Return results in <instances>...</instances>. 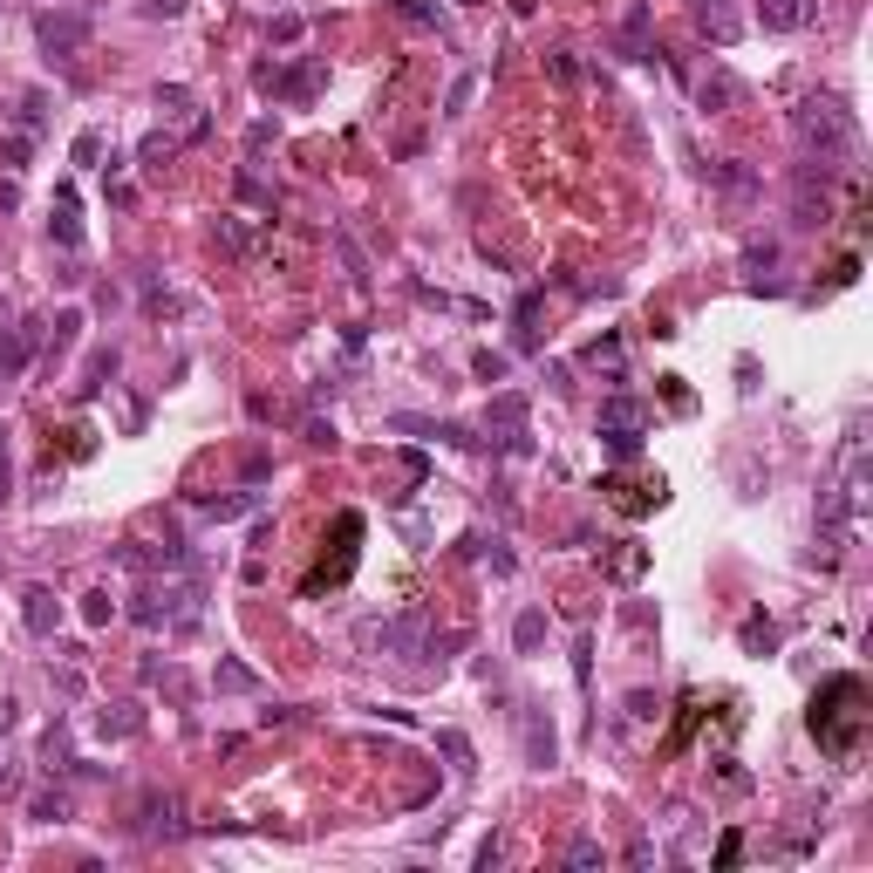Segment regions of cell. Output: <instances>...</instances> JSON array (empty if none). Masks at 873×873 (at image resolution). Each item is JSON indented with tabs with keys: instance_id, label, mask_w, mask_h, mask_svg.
I'll list each match as a JSON object with an SVG mask.
<instances>
[{
	"instance_id": "1",
	"label": "cell",
	"mask_w": 873,
	"mask_h": 873,
	"mask_svg": "<svg viewBox=\"0 0 873 873\" xmlns=\"http://www.w3.org/2000/svg\"><path fill=\"white\" fill-rule=\"evenodd\" d=\"M812 737H819V751L833 764H853L860 758V744H867V723H873V696L860 676H826V683L812 689Z\"/></svg>"
},
{
	"instance_id": "2",
	"label": "cell",
	"mask_w": 873,
	"mask_h": 873,
	"mask_svg": "<svg viewBox=\"0 0 873 873\" xmlns=\"http://www.w3.org/2000/svg\"><path fill=\"white\" fill-rule=\"evenodd\" d=\"M798 144H805V157L812 164H826V171H853V157H860V123H853V110L839 103V96H805L792 116Z\"/></svg>"
},
{
	"instance_id": "3",
	"label": "cell",
	"mask_w": 873,
	"mask_h": 873,
	"mask_svg": "<svg viewBox=\"0 0 873 873\" xmlns=\"http://www.w3.org/2000/svg\"><path fill=\"white\" fill-rule=\"evenodd\" d=\"M355 642L369 648V655H423L430 648V614L403 608V614H389V621H362Z\"/></svg>"
},
{
	"instance_id": "4",
	"label": "cell",
	"mask_w": 873,
	"mask_h": 873,
	"mask_svg": "<svg viewBox=\"0 0 873 873\" xmlns=\"http://www.w3.org/2000/svg\"><path fill=\"white\" fill-rule=\"evenodd\" d=\"M89 35H96V21L89 14H76V7H41L35 14V41L48 62H69V55H82L89 48Z\"/></svg>"
},
{
	"instance_id": "5",
	"label": "cell",
	"mask_w": 873,
	"mask_h": 873,
	"mask_svg": "<svg viewBox=\"0 0 873 873\" xmlns=\"http://www.w3.org/2000/svg\"><path fill=\"white\" fill-rule=\"evenodd\" d=\"M642 430H648V403L628 396V389H614L601 403V437H642Z\"/></svg>"
},
{
	"instance_id": "6",
	"label": "cell",
	"mask_w": 873,
	"mask_h": 873,
	"mask_svg": "<svg viewBox=\"0 0 873 873\" xmlns=\"http://www.w3.org/2000/svg\"><path fill=\"white\" fill-rule=\"evenodd\" d=\"M396 437H430V444H457V451H478L485 437H471L464 423H437V417H389Z\"/></svg>"
},
{
	"instance_id": "7",
	"label": "cell",
	"mask_w": 873,
	"mask_h": 873,
	"mask_svg": "<svg viewBox=\"0 0 873 873\" xmlns=\"http://www.w3.org/2000/svg\"><path fill=\"white\" fill-rule=\"evenodd\" d=\"M526 389H505V396H492V410H485V430H498L492 444H505V437H519L526 430Z\"/></svg>"
},
{
	"instance_id": "8",
	"label": "cell",
	"mask_w": 873,
	"mask_h": 873,
	"mask_svg": "<svg viewBox=\"0 0 873 873\" xmlns=\"http://www.w3.org/2000/svg\"><path fill=\"white\" fill-rule=\"evenodd\" d=\"M21 621H28L35 642H48V635L62 628V601H55L48 587H28V594H21Z\"/></svg>"
},
{
	"instance_id": "9",
	"label": "cell",
	"mask_w": 873,
	"mask_h": 873,
	"mask_svg": "<svg viewBox=\"0 0 873 873\" xmlns=\"http://www.w3.org/2000/svg\"><path fill=\"white\" fill-rule=\"evenodd\" d=\"M689 7H696V28L717 41V48L737 41V7H730V0H689Z\"/></svg>"
},
{
	"instance_id": "10",
	"label": "cell",
	"mask_w": 873,
	"mask_h": 873,
	"mask_svg": "<svg viewBox=\"0 0 873 873\" xmlns=\"http://www.w3.org/2000/svg\"><path fill=\"white\" fill-rule=\"evenodd\" d=\"M758 21L764 35H792V28L812 21V0H758Z\"/></svg>"
},
{
	"instance_id": "11",
	"label": "cell",
	"mask_w": 873,
	"mask_h": 873,
	"mask_svg": "<svg viewBox=\"0 0 873 873\" xmlns=\"http://www.w3.org/2000/svg\"><path fill=\"white\" fill-rule=\"evenodd\" d=\"M696 103H703V110H737V103H744V82L730 76V69H710V76L696 82Z\"/></svg>"
},
{
	"instance_id": "12",
	"label": "cell",
	"mask_w": 873,
	"mask_h": 873,
	"mask_svg": "<svg viewBox=\"0 0 873 873\" xmlns=\"http://www.w3.org/2000/svg\"><path fill=\"white\" fill-rule=\"evenodd\" d=\"M212 689H219V696H260V669H246L239 655H219V669H212Z\"/></svg>"
},
{
	"instance_id": "13",
	"label": "cell",
	"mask_w": 873,
	"mask_h": 873,
	"mask_svg": "<svg viewBox=\"0 0 873 873\" xmlns=\"http://www.w3.org/2000/svg\"><path fill=\"white\" fill-rule=\"evenodd\" d=\"M35 355V328H0V382H14Z\"/></svg>"
},
{
	"instance_id": "14",
	"label": "cell",
	"mask_w": 873,
	"mask_h": 873,
	"mask_svg": "<svg viewBox=\"0 0 873 873\" xmlns=\"http://www.w3.org/2000/svg\"><path fill=\"white\" fill-rule=\"evenodd\" d=\"M48 239L55 246H82V219H76V185L55 191V219H48Z\"/></svg>"
},
{
	"instance_id": "15",
	"label": "cell",
	"mask_w": 873,
	"mask_h": 873,
	"mask_svg": "<svg viewBox=\"0 0 873 873\" xmlns=\"http://www.w3.org/2000/svg\"><path fill=\"white\" fill-rule=\"evenodd\" d=\"M737 642L751 648V655H771V648H778V621H771L764 608H751V614H744V628H737Z\"/></svg>"
},
{
	"instance_id": "16",
	"label": "cell",
	"mask_w": 873,
	"mask_h": 873,
	"mask_svg": "<svg viewBox=\"0 0 873 873\" xmlns=\"http://www.w3.org/2000/svg\"><path fill=\"white\" fill-rule=\"evenodd\" d=\"M110 376H116V348H96L89 355V369H82V382H76V396L89 403V396H103L110 389Z\"/></svg>"
},
{
	"instance_id": "17",
	"label": "cell",
	"mask_w": 873,
	"mask_h": 873,
	"mask_svg": "<svg viewBox=\"0 0 873 873\" xmlns=\"http://www.w3.org/2000/svg\"><path fill=\"white\" fill-rule=\"evenodd\" d=\"M96 730H103V737H116V744H123V737H137V730H144V710H137V703H110V710L96 717Z\"/></svg>"
},
{
	"instance_id": "18",
	"label": "cell",
	"mask_w": 873,
	"mask_h": 873,
	"mask_svg": "<svg viewBox=\"0 0 873 873\" xmlns=\"http://www.w3.org/2000/svg\"><path fill=\"white\" fill-rule=\"evenodd\" d=\"M437 751L451 758L457 778H471V771H478V751H471V737H464V730H437Z\"/></svg>"
},
{
	"instance_id": "19",
	"label": "cell",
	"mask_w": 873,
	"mask_h": 873,
	"mask_svg": "<svg viewBox=\"0 0 873 873\" xmlns=\"http://www.w3.org/2000/svg\"><path fill=\"white\" fill-rule=\"evenodd\" d=\"M628 62H655V48H648V0H628Z\"/></svg>"
},
{
	"instance_id": "20",
	"label": "cell",
	"mask_w": 873,
	"mask_h": 873,
	"mask_svg": "<svg viewBox=\"0 0 873 873\" xmlns=\"http://www.w3.org/2000/svg\"><path fill=\"white\" fill-rule=\"evenodd\" d=\"M178 144H185V137H171V130H151V137L137 144V164H144V171H164V164L178 157Z\"/></svg>"
},
{
	"instance_id": "21",
	"label": "cell",
	"mask_w": 873,
	"mask_h": 873,
	"mask_svg": "<svg viewBox=\"0 0 873 873\" xmlns=\"http://www.w3.org/2000/svg\"><path fill=\"white\" fill-rule=\"evenodd\" d=\"M539 642H546V614L519 608V621H512V648H519V655H539Z\"/></svg>"
},
{
	"instance_id": "22",
	"label": "cell",
	"mask_w": 873,
	"mask_h": 873,
	"mask_svg": "<svg viewBox=\"0 0 873 873\" xmlns=\"http://www.w3.org/2000/svg\"><path fill=\"white\" fill-rule=\"evenodd\" d=\"M526 758L539 764V771H546V764L560 758V744H553V723H539V717L526 723Z\"/></svg>"
},
{
	"instance_id": "23",
	"label": "cell",
	"mask_w": 873,
	"mask_h": 873,
	"mask_svg": "<svg viewBox=\"0 0 873 873\" xmlns=\"http://www.w3.org/2000/svg\"><path fill=\"white\" fill-rule=\"evenodd\" d=\"M212 239H219V246H226V253H239V260H246V253H253V232H246V219H239V212H226V219H219V226H212Z\"/></svg>"
},
{
	"instance_id": "24",
	"label": "cell",
	"mask_w": 873,
	"mask_h": 873,
	"mask_svg": "<svg viewBox=\"0 0 873 873\" xmlns=\"http://www.w3.org/2000/svg\"><path fill=\"white\" fill-rule=\"evenodd\" d=\"M205 512H212V519H246V512H260V492H226V498H205Z\"/></svg>"
},
{
	"instance_id": "25",
	"label": "cell",
	"mask_w": 873,
	"mask_h": 873,
	"mask_svg": "<svg viewBox=\"0 0 873 873\" xmlns=\"http://www.w3.org/2000/svg\"><path fill=\"white\" fill-rule=\"evenodd\" d=\"M41 764H48V771H62V764H76V758H69V730H62V723H55V730L41 737Z\"/></svg>"
},
{
	"instance_id": "26",
	"label": "cell",
	"mask_w": 873,
	"mask_h": 873,
	"mask_svg": "<svg viewBox=\"0 0 873 873\" xmlns=\"http://www.w3.org/2000/svg\"><path fill=\"white\" fill-rule=\"evenodd\" d=\"M76 335H82V307H62V314H55V335H48V348L62 355V348L76 342Z\"/></svg>"
},
{
	"instance_id": "27",
	"label": "cell",
	"mask_w": 873,
	"mask_h": 873,
	"mask_svg": "<svg viewBox=\"0 0 873 873\" xmlns=\"http://www.w3.org/2000/svg\"><path fill=\"white\" fill-rule=\"evenodd\" d=\"M28 812H35L41 826H62V819H69V792H41L35 805H28Z\"/></svg>"
},
{
	"instance_id": "28",
	"label": "cell",
	"mask_w": 873,
	"mask_h": 873,
	"mask_svg": "<svg viewBox=\"0 0 873 873\" xmlns=\"http://www.w3.org/2000/svg\"><path fill=\"white\" fill-rule=\"evenodd\" d=\"M157 110L164 116H191V89L185 82H157Z\"/></svg>"
},
{
	"instance_id": "29",
	"label": "cell",
	"mask_w": 873,
	"mask_h": 873,
	"mask_svg": "<svg viewBox=\"0 0 873 873\" xmlns=\"http://www.w3.org/2000/svg\"><path fill=\"white\" fill-rule=\"evenodd\" d=\"M239 198H246L253 212H266V219H273V205H280V198H273V191H266L260 178H253V171H239Z\"/></svg>"
},
{
	"instance_id": "30",
	"label": "cell",
	"mask_w": 873,
	"mask_h": 873,
	"mask_svg": "<svg viewBox=\"0 0 873 873\" xmlns=\"http://www.w3.org/2000/svg\"><path fill=\"white\" fill-rule=\"evenodd\" d=\"M82 621H89V628H110V621H116V601L103 594V587H96V594H82Z\"/></svg>"
},
{
	"instance_id": "31",
	"label": "cell",
	"mask_w": 873,
	"mask_h": 873,
	"mask_svg": "<svg viewBox=\"0 0 873 873\" xmlns=\"http://www.w3.org/2000/svg\"><path fill=\"white\" fill-rule=\"evenodd\" d=\"M778 260V246H771V239H751V246H744V273H751V280H764V266Z\"/></svg>"
},
{
	"instance_id": "32",
	"label": "cell",
	"mask_w": 873,
	"mask_h": 873,
	"mask_svg": "<svg viewBox=\"0 0 873 873\" xmlns=\"http://www.w3.org/2000/svg\"><path fill=\"white\" fill-rule=\"evenodd\" d=\"M151 833H185V826H178V805H171V798H151Z\"/></svg>"
},
{
	"instance_id": "33",
	"label": "cell",
	"mask_w": 873,
	"mask_h": 873,
	"mask_svg": "<svg viewBox=\"0 0 873 873\" xmlns=\"http://www.w3.org/2000/svg\"><path fill=\"white\" fill-rule=\"evenodd\" d=\"M710 178H717L723 191H751V185H758V178H751L744 164H710Z\"/></svg>"
},
{
	"instance_id": "34",
	"label": "cell",
	"mask_w": 873,
	"mask_h": 873,
	"mask_svg": "<svg viewBox=\"0 0 873 873\" xmlns=\"http://www.w3.org/2000/svg\"><path fill=\"white\" fill-rule=\"evenodd\" d=\"M335 246H342V260H348V280H355V287H369V260L355 253V239H348V232H335Z\"/></svg>"
},
{
	"instance_id": "35",
	"label": "cell",
	"mask_w": 873,
	"mask_h": 873,
	"mask_svg": "<svg viewBox=\"0 0 873 873\" xmlns=\"http://www.w3.org/2000/svg\"><path fill=\"white\" fill-rule=\"evenodd\" d=\"M471 369H478L485 382H505V369H512V362H505L498 348H478V355H471Z\"/></svg>"
},
{
	"instance_id": "36",
	"label": "cell",
	"mask_w": 873,
	"mask_h": 873,
	"mask_svg": "<svg viewBox=\"0 0 873 873\" xmlns=\"http://www.w3.org/2000/svg\"><path fill=\"white\" fill-rule=\"evenodd\" d=\"M662 396H669V410H676V417H689V410H696V396L683 389V376H662Z\"/></svg>"
},
{
	"instance_id": "37",
	"label": "cell",
	"mask_w": 873,
	"mask_h": 873,
	"mask_svg": "<svg viewBox=\"0 0 873 873\" xmlns=\"http://www.w3.org/2000/svg\"><path fill=\"white\" fill-rule=\"evenodd\" d=\"M567 867H601V839H573V846H567Z\"/></svg>"
},
{
	"instance_id": "38",
	"label": "cell",
	"mask_w": 873,
	"mask_h": 873,
	"mask_svg": "<svg viewBox=\"0 0 873 873\" xmlns=\"http://www.w3.org/2000/svg\"><path fill=\"white\" fill-rule=\"evenodd\" d=\"M648 567V553H642V546H635V553H621V560H614V580H635V573H642Z\"/></svg>"
},
{
	"instance_id": "39",
	"label": "cell",
	"mask_w": 873,
	"mask_h": 873,
	"mask_svg": "<svg viewBox=\"0 0 873 873\" xmlns=\"http://www.w3.org/2000/svg\"><path fill=\"white\" fill-rule=\"evenodd\" d=\"M96 157H103V137H96V130H82V137H76V164H96Z\"/></svg>"
},
{
	"instance_id": "40",
	"label": "cell",
	"mask_w": 873,
	"mask_h": 873,
	"mask_svg": "<svg viewBox=\"0 0 873 873\" xmlns=\"http://www.w3.org/2000/svg\"><path fill=\"white\" fill-rule=\"evenodd\" d=\"M48 676H55V689H62V696H82V669H69V662H62V669H48Z\"/></svg>"
},
{
	"instance_id": "41",
	"label": "cell",
	"mask_w": 873,
	"mask_h": 873,
	"mask_svg": "<svg viewBox=\"0 0 873 873\" xmlns=\"http://www.w3.org/2000/svg\"><path fill=\"white\" fill-rule=\"evenodd\" d=\"M498 860H505V839H498V833H492V839H485V846H478V873H492V867H498Z\"/></svg>"
},
{
	"instance_id": "42",
	"label": "cell",
	"mask_w": 873,
	"mask_h": 873,
	"mask_svg": "<svg viewBox=\"0 0 873 873\" xmlns=\"http://www.w3.org/2000/svg\"><path fill=\"white\" fill-rule=\"evenodd\" d=\"M737 860H744V839H737V833H723V846H717V867H737Z\"/></svg>"
},
{
	"instance_id": "43",
	"label": "cell",
	"mask_w": 873,
	"mask_h": 873,
	"mask_svg": "<svg viewBox=\"0 0 873 873\" xmlns=\"http://www.w3.org/2000/svg\"><path fill=\"white\" fill-rule=\"evenodd\" d=\"M655 710H662V703H655V696H648V689H635V696H628V717H655Z\"/></svg>"
},
{
	"instance_id": "44",
	"label": "cell",
	"mask_w": 873,
	"mask_h": 873,
	"mask_svg": "<svg viewBox=\"0 0 873 873\" xmlns=\"http://www.w3.org/2000/svg\"><path fill=\"white\" fill-rule=\"evenodd\" d=\"M546 76H553V82H573L580 69H573V55H546Z\"/></svg>"
},
{
	"instance_id": "45",
	"label": "cell",
	"mask_w": 873,
	"mask_h": 873,
	"mask_svg": "<svg viewBox=\"0 0 873 873\" xmlns=\"http://www.w3.org/2000/svg\"><path fill=\"white\" fill-rule=\"evenodd\" d=\"M587 655H594V635H580V642H573V676H580V683H587Z\"/></svg>"
},
{
	"instance_id": "46",
	"label": "cell",
	"mask_w": 873,
	"mask_h": 873,
	"mask_svg": "<svg viewBox=\"0 0 873 873\" xmlns=\"http://www.w3.org/2000/svg\"><path fill=\"white\" fill-rule=\"evenodd\" d=\"M273 41H301V14H280V21H273Z\"/></svg>"
},
{
	"instance_id": "47",
	"label": "cell",
	"mask_w": 873,
	"mask_h": 873,
	"mask_svg": "<svg viewBox=\"0 0 873 873\" xmlns=\"http://www.w3.org/2000/svg\"><path fill=\"white\" fill-rule=\"evenodd\" d=\"M471 89H478V82H471V76H457V82H451V116L464 110V103H471Z\"/></svg>"
},
{
	"instance_id": "48",
	"label": "cell",
	"mask_w": 873,
	"mask_h": 873,
	"mask_svg": "<svg viewBox=\"0 0 873 873\" xmlns=\"http://www.w3.org/2000/svg\"><path fill=\"white\" fill-rule=\"evenodd\" d=\"M144 14H164V21H178V14H185V0H144Z\"/></svg>"
},
{
	"instance_id": "49",
	"label": "cell",
	"mask_w": 873,
	"mask_h": 873,
	"mask_svg": "<svg viewBox=\"0 0 873 873\" xmlns=\"http://www.w3.org/2000/svg\"><path fill=\"white\" fill-rule=\"evenodd\" d=\"M21 792V771H14V764H0V798H14Z\"/></svg>"
},
{
	"instance_id": "50",
	"label": "cell",
	"mask_w": 873,
	"mask_h": 873,
	"mask_svg": "<svg viewBox=\"0 0 873 873\" xmlns=\"http://www.w3.org/2000/svg\"><path fill=\"white\" fill-rule=\"evenodd\" d=\"M14 205H21V185H14V178H0V212H14Z\"/></svg>"
}]
</instances>
